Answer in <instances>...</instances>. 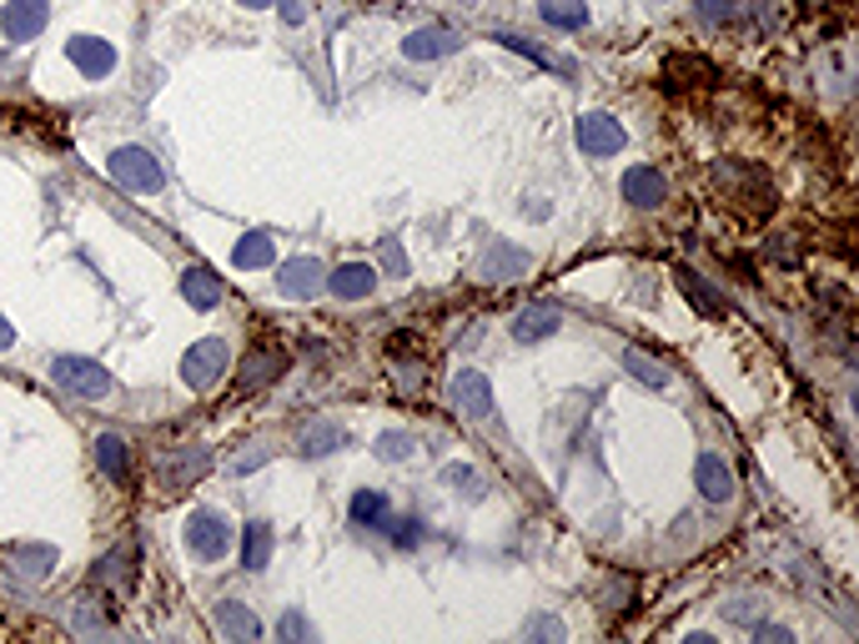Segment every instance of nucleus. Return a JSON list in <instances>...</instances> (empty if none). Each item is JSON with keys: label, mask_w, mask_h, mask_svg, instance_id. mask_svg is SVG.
<instances>
[{"label": "nucleus", "mask_w": 859, "mask_h": 644, "mask_svg": "<svg viewBox=\"0 0 859 644\" xmlns=\"http://www.w3.org/2000/svg\"><path fill=\"white\" fill-rule=\"evenodd\" d=\"M232 524H226L222 509H196L186 519V549L201 559V564H222L226 554H232Z\"/></svg>", "instance_id": "nucleus-1"}, {"label": "nucleus", "mask_w": 859, "mask_h": 644, "mask_svg": "<svg viewBox=\"0 0 859 644\" xmlns=\"http://www.w3.org/2000/svg\"><path fill=\"white\" fill-rule=\"evenodd\" d=\"M226 368H232V353H226L222 338H201V342H192V348L182 353V382H186V388H196V393L217 388V382L226 378Z\"/></svg>", "instance_id": "nucleus-2"}, {"label": "nucleus", "mask_w": 859, "mask_h": 644, "mask_svg": "<svg viewBox=\"0 0 859 644\" xmlns=\"http://www.w3.org/2000/svg\"><path fill=\"white\" fill-rule=\"evenodd\" d=\"M106 167H111V177H116L126 192H161V186H167V171H161L157 157L142 151V146H116Z\"/></svg>", "instance_id": "nucleus-3"}, {"label": "nucleus", "mask_w": 859, "mask_h": 644, "mask_svg": "<svg viewBox=\"0 0 859 644\" xmlns=\"http://www.w3.org/2000/svg\"><path fill=\"white\" fill-rule=\"evenodd\" d=\"M51 378L61 382L65 393H76V398H106V393H111V373H106L101 363H91V357H76V353L56 357Z\"/></svg>", "instance_id": "nucleus-4"}, {"label": "nucleus", "mask_w": 859, "mask_h": 644, "mask_svg": "<svg viewBox=\"0 0 859 644\" xmlns=\"http://www.w3.org/2000/svg\"><path fill=\"white\" fill-rule=\"evenodd\" d=\"M573 136H578V151H588V157H618V151L628 146L624 121L609 117V111H588V117H578Z\"/></svg>", "instance_id": "nucleus-5"}, {"label": "nucleus", "mask_w": 859, "mask_h": 644, "mask_svg": "<svg viewBox=\"0 0 859 644\" xmlns=\"http://www.w3.org/2000/svg\"><path fill=\"white\" fill-rule=\"evenodd\" d=\"M447 398L463 418H488L493 413V382L482 378L478 368H463L453 382H447Z\"/></svg>", "instance_id": "nucleus-6"}, {"label": "nucleus", "mask_w": 859, "mask_h": 644, "mask_svg": "<svg viewBox=\"0 0 859 644\" xmlns=\"http://www.w3.org/2000/svg\"><path fill=\"white\" fill-rule=\"evenodd\" d=\"M322 288H327V267L317 263V257H292V263H282V272H277V292H282V297H297V303L317 297Z\"/></svg>", "instance_id": "nucleus-7"}, {"label": "nucleus", "mask_w": 859, "mask_h": 644, "mask_svg": "<svg viewBox=\"0 0 859 644\" xmlns=\"http://www.w3.org/2000/svg\"><path fill=\"white\" fill-rule=\"evenodd\" d=\"M65 56H71V66H76L86 81H101V76L116 71V51H111V40L76 36V40H65Z\"/></svg>", "instance_id": "nucleus-8"}, {"label": "nucleus", "mask_w": 859, "mask_h": 644, "mask_svg": "<svg viewBox=\"0 0 859 644\" xmlns=\"http://www.w3.org/2000/svg\"><path fill=\"white\" fill-rule=\"evenodd\" d=\"M457 51H463V36L447 26H422L403 40L407 61H443V56H457Z\"/></svg>", "instance_id": "nucleus-9"}, {"label": "nucleus", "mask_w": 859, "mask_h": 644, "mask_svg": "<svg viewBox=\"0 0 859 644\" xmlns=\"http://www.w3.org/2000/svg\"><path fill=\"white\" fill-rule=\"evenodd\" d=\"M46 21H51V5H46V0H11V5L0 11V26H5L11 40H36L40 31H46Z\"/></svg>", "instance_id": "nucleus-10"}, {"label": "nucleus", "mask_w": 859, "mask_h": 644, "mask_svg": "<svg viewBox=\"0 0 859 644\" xmlns=\"http://www.w3.org/2000/svg\"><path fill=\"white\" fill-rule=\"evenodd\" d=\"M668 197V182L659 167H628L624 171V202H634V207H664Z\"/></svg>", "instance_id": "nucleus-11"}, {"label": "nucleus", "mask_w": 859, "mask_h": 644, "mask_svg": "<svg viewBox=\"0 0 859 644\" xmlns=\"http://www.w3.org/2000/svg\"><path fill=\"white\" fill-rule=\"evenodd\" d=\"M282 373H286V353H282V348H251L247 363H242V373H236V388L251 393V388H267V382L282 378Z\"/></svg>", "instance_id": "nucleus-12"}, {"label": "nucleus", "mask_w": 859, "mask_h": 644, "mask_svg": "<svg viewBox=\"0 0 859 644\" xmlns=\"http://www.w3.org/2000/svg\"><path fill=\"white\" fill-rule=\"evenodd\" d=\"M327 288L338 292L342 303H363V297H372V292H378V267L342 263L338 272H327Z\"/></svg>", "instance_id": "nucleus-13"}, {"label": "nucleus", "mask_w": 859, "mask_h": 644, "mask_svg": "<svg viewBox=\"0 0 859 644\" xmlns=\"http://www.w3.org/2000/svg\"><path fill=\"white\" fill-rule=\"evenodd\" d=\"M217 634H226L232 644H257L261 640V619L251 615L242 599H222V605H217Z\"/></svg>", "instance_id": "nucleus-14"}, {"label": "nucleus", "mask_w": 859, "mask_h": 644, "mask_svg": "<svg viewBox=\"0 0 859 644\" xmlns=\"http://www.w3.org/2000/svg\"><path fill=\"white\" fill-rule=\"evenodd\" d=\"M694 478H699L703 499H714V503H724L734 494V474H729V463L719 459V453H699V463H694Z\"/></svg>", "instance_id": "nucleus-15"}, {"label": "nucleus", "mask_w": 859, "mask_h": 644, "mask_svg": "<svg viewBox=\"0 0 859 644\" xmlns=\"http://www.w3.org/2000/svg\"><path fill=\"white\" fill-rule=\"evenodd\" d=\"M553 332H559V307L553 303H533L513 317V338L518 342H543V338H553Z\"/></svg>", "instance_id": "nucleus-16"}, {"label": "nucleus", "mask_w": 859, "mask_h": 644, "mask_svg": "<svg viewBox=\"0 0 859 644\" xmlns=\"http://www.w3.org/2000/svg\"><path fill=\"white\" fill-rule=\"evenodd\" d=\"M272 549H277V534H272V524H261V519H251L247 524V534H242V569H267L272 564Z\"/></svg>", "instance_id": "nucleus-17"}, {"label": "nucleus", "mask_w": 859, "mask_h": 644, "mask_svg": "<svg viewBox=\"0 0 859 644\" xmlns=\"http://www.w3.org/2000/svg\"><path fill=\"white\" fill-rule=\"evenodd\" d=\"M182 297L192 307H217V303H222V277L211 272V267H186V272H182Z\"/></svg>", "instance_id": "nucleus-18"}, {"label": "nucleus", "mask_w": 859, "mask_h": 644, "mask_svg": "<svg viewBox=\"0 0 859 644\" xmlns=\"http://www.w3.org/2000/svg\"><path fill=\"white\" fill-rule=\"evenodd\" d=\"M342 443H347V434H342L338 423L317 418V423H307V428H302L297 453H302V459H322V453H332V448H342Z\"/></svg>", "instance_id": "nucleus-19"}, {"label": "nucleus", "mask_w": 859, "mask_h": 644, "mask_svg": "<svg viewBox=\"0 0 859 644\" xmlns=\"http://www.w3.org/2000/svg\"><path fill=\"white\" fill-rule=\"evenodd\" d=\"M352 524H363V528H388V524H392L388 494H378V488H357V494H352Z\"/></svg>", "instance_id": "nucleus-20"}, {"label": "nucleus", "mask_w": 859, "mask_h": 644, "mask_svg": "<svg viewBox=\"0 0 859 644\" xmlns=\"http://www.w3.org/2000/svg\"><path fill=\"white\" fill-rule=\"evenodd\" d=\"M624 368H628V378H638L643 388H653V393L668 388V378H674V373H668L653 353H643V348H624Z\"/></svg>", "instance_id": "nucleus-21"}, {"label": "nucleus", "mask_w": 859, "mask_h": 644, "mask_svg": "<svg viewBox=\"0 0 859 644\" xmlns=\"http://www.w3.org/2000/svg\"><path fill=\"white\" fill-rule=\"evenodd\" d=\"M207 469H211V453H207V448H186L182 459H171V463H167V488H192L196 478L207 474Z\"/></svg>", "instance_id": "nucleus-22"}, {"label": "nucleus", "mask_w": 859, "mask_h": 644, "mask_svg": "<svg viewBox=\"0 0 859 644\" xmlns=\"http://www.w3.org/2000/svg\"><path fill=\"white\" fill-rule=\"evenodd\" d=\"M11 564L21 569V574H30V579H46L56 569V549L51 544H11Z\"/></svg>", "instance_id": "nucleus-23"}, {"label": "nucleus", "mask_w": 859, "mask_h": 644, "mask_svg": "<svg viewBox=\"0 0 859 644\" xmlns=\"http://www.w3.org/2000/svg\"><path fill=\"white\" fill-rule=\"evenodd\" d=\"M96 463H101V474H106V478H116V484H126V478H131L126 443H121L116 434H101V438H96Z\"/></svg>", "instance_id": "nucleus-24"}, {"label": "nucleus", "mask_w": 859, "mask_h": 644, "mask_svg": "<svg viewBox=\"0 0 859 644\" xmlns=\"http://www.w3.org/2000/svg\"><path fill=\"white\" fill-rule=\"evenodd\" d=\"M523 267H528V252L503 247V242H498V247L482 257V277H488V282H508V277H518Z\"/></svg>", "instance_id": "nucleus-25"}, {"label": "nucleus", "mask_w": 859, "mask_h": 644, "mask_svg": "<svg viewBox=\"0 0 859 644\" xmlns=\"http://www.w3.org/2000/svg\"><path fill=\"white\" fill-rule=\"evenodd\" d=\"M538 11H543L548 26H559V31H584L588 26V5H584V0H543Z\"/></svg>", "instance_id": "nucleus-26"}, {"label": "nucleus", "mask_w": 859, "mask_h": 644, "mask_svg": "<svg viewBox=\"0 0 859 644\" xmlns=\"http://www.w3.org/2000/svg\"><path fill=\"white\" fill-rule=\"evenodd\" d=\"M277 257V247H272V238H267V232H247V238L236 242V252H232V263L236 267H267Z\"/></svg>", "instance_id": "nucleus-27"}, {"label": "nucleus", "mask_w": 859, "mask_h": 644, "mask_svg": "<svg viewBox=\"0 0 859 644\" xmlns=\"http://www.w3.org/2000/svg\"><path fill=\"white\" fill-rule=\"evenodd\" d=\"M413 453H417V438L403 434V428H392V434L378 438V459H388V463H407Z\"/></svg>", "instance_id": "nucleus-28"}, {"label": "nucleus", "mask_w": 859, "mask_h": 644, "mask_svg": "<svg viewBox=\"0 0 859 644\" xmlns=\"http://www.w3.org/2000/svg\"><path fill=\"white\" fill-rule=\"evenodd\" d=\"M678 282H684V297H689V303L699 307L703 317H719V313H724V303H719L714 292L703 288V282H699V277H694V272H678Z\"/></svg>", "instance_id": "nucleus-29"}, {"label": "nucleus", "mask_w": 859, "mask_h": 644, "mask_svg": "<svg viewBox=\"0 0 859 644\" xmlns=\"http://www.w3.org/2000/svg\"><path fill=\"white\" fill-rule=\"evenodd\" d=\"M498 46H508V51H518V56H528V61H538V66H553V56L543 51V46H533V40H523V36H513V31H498Z\"/></svg>", "instance_id": "nucleus-30"}, {"label": "nucleus", "mask_w": 859, "mask_h": 644, "mask_svg": "<svg viewBox=\"0 0 859 644\" xmlns=\"http://www.w3.org/2000/svg\"><path fill=\"white\" fill-rule=\"evenodd\" d=\"M126 559H131V549L106 554V559H101V569H96V574H91V584H116V579H126Z\"/></svg>", "instance_id": "nucleus-31"}, {"label": "nucleus", "mask_w": 859, "mask_h": 644, "mask_svg": "<svg viewBox=\"0 0 859 644\" xmlns=\"http://www.w3.org/2000/svg\"><path fill=\"white\" fill-rule=\"evenodd\" d=\"M754 615H759V599H749V594L724 605V619H729V624H754Z\"/></svg>", "instance_id": "nucleus-32"}, {"label": "nucleus", "mask_w": 859, "mask_h": 644, "mask_svg": "<svg viewBox=\"0 0 859 644\" xmlns=\"http://www.w3.org/2000/svg\"><path fill=\"white\" fill-rule=\"evenodd\" d=\"M734 5L739 0H699V21H709V26H719V21H729Z\"/></svg>", "instance_id": "nucleus-33"}, {"label": "nucleus", "mask_w": 859, "mask_h": 644, "mask_svg": "<svg viewBox=\"0 0 859 644\" xmlns=\"http://www.w3.org/2000/svg\"><path fill=\"white\" fill-rule=\"evenodd\" d=\"M277 634H282V640H312V624H307V619H302V615H282V624H277Z\"/></svg>", "instance_id": "nucleus-34"}, {"label": "nucleus", "mask_w": 859, "mask_h": 644, "mask_svg": "<svg viewBox=\"0 0 859 644\" xmlns=\"http://www.w3.org/2000/svg\"><path fill=\"white\" fill-rule=\"evenodd\" d=\"M473 478H478V474H473V469H468V463H453V469H443V484H463V488H468V494H478V488H473Z\"/></svg>", "instance_id": "nucleus-35"}, {"label": "nucleus", "mask_w": 859, "mask_h": 644, "mask_svg": "<svg viewBox=\"0 0 859 644\" xmlns=\"http://www.w3.org/2000/svg\"><path fill=\"white\" fill-rule=\"evenodd\" d=\"M754 640H759V644H789L795 634L784 630V624H754Z\"/></svg>", "instance_id": "nucleus-36"}, {"label": "nucleus", "mask_w": 859, "mask_h": 644, "mask_svg": "<svg viewBox=\"0 0 859 644\" xmlns=\"http://www.w3.org/2000/svg\"><path fill=\"white\" fill-rule=\"evenodd\" d=\"M277 11H282L286 26H302V21H307V5H302V0H277Z\"/></svg>", "instance_id": "nucleus-37"}, {"label": "nucleus", "mask_w": 859, "mask_h": 644, "mask_svg": "<svg viewBox=\"0 0 859 644\" xmlns=\"http://www.w3.org/2000/svg\"><path fill=\"white\" fill-rule=\"evenodd\" d=\"M267 459H272L267 448H251V453H242V459L232 463V469H236V474H251V469H261V463H267Z\"/></svg>", "instance_id": "nucleus-38"}, {"label": "nucleus", "mask_w": 859, "mask_h": 644, "mask_svg": "<svg viewBox=\"0 0 859 644\" xmlns=\"http://www.w3.org/2000/svg\"><path fill=\"white\" fill-rule=\"evenodd\" d=\"M417 539H422V524H417V519H407V524L397 528V544H403V549H413Z\"/></svg>", "instance_id": "nucleus-39"}, {"label": "nucleus", "mask_w": 859, "mask_h": 644, "mask_svg": "<svg viewBox=\"0 0 859 644\" xmlns=\"http://www.w3.org/2000/svg\"><path fill=\"white\" fill-rule=\"evenodd\" d=\"M11 342H15V328H11V323H5V317H0V353H5Z\"/></svg>", "instance_id": "nucleus-40"}, {"label": "nucleus", "mask_w": 859, "mask_h": 644, "mask_svg": "<svg viewBox=\"0 0 859 644\" xmlns=\"http://www.w3.org/2000/svg\"><path fill=\"white\" fill-rule=\"evenodd\" d=\"M236 5H247V11H267L272 0H236Z\"/></svg>", "instance_id": "nucleus-41"}]
</instances>
